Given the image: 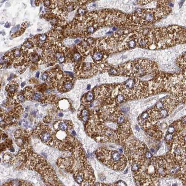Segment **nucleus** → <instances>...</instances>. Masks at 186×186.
Returning a JSON list of instances; mask_svg holds the SVG:
<instances>
[{"label": "nucleus", "mask_w": 186, "mask_h": 186, "mask_svg": "<svg viewBox=\"0 0 186 186\" xmlns=\"http://www.w3.org/2000/svg\"><path fill=\"white\" fill-rule=\"evenodd\" d=\"M32 184L26 181L22 180H13L10 182H7L3 186H32Z\"/></svg>", "instance_id": "a211bd4d"}, {"label": "nucleus", "mask_w": 186, "mask_h": 186, "mask_svg": "<svg viewBox=\"0 0 186 186\" xmlns=\"http://www.w3.org/2000/svg\"><path fill=\"white\" fill-rule=\"evenodd\" d=\"M110 64L103 62L99 64L92 63L76 64L75 65L76 75L79 78H88L92 77L98 72L107 71Z\"/></svg>", "instance_id": "6e6552de"}, {"label": "nucleus", "mask_w": 186, "mask_h": 186, "mask_svg": "<svg viewBox=\"0 0 186 186\" xmlns=\"http://www.w3.org/2000/svg\"><path fill=\"white\" fill-rule=\"evenodd\" d=\"M167 131H168V133H174L175 132V128L172 125H171L168 128V130H167Z\"/></svg>", "instance_id": "c85d7f7f"}, {"label": "nucleus", "mask_w": 186, "mask_h": 186, "mask_svg": "<svg viewBox=\"0 0 186 186\" xmlns=\"http://www.w3.org/2000/svg\"><path fill=\"white\" fill-rule=\"evenodd\" d=\"M29 25L28 22H24L22 24V26L20 28V29L18 30L17 32H15L12 35V37H18V36H21L23 34L24 31H25V29L27 28L28 27V25Z\"/></svg>", "instance_id": "aec40b11"}, {"label": "nucleus", "mask_w": 186, "mask_h": 186, "mask_svg": "<svg viewBox=\"0 0 186 186\" xmlns=\"http://www.w3.org/2000/svg\"><path fill=\"white\" fill-rule=\"evenodd\" d=\"M164 152H165V150H164V148L163 147L161 148V149H160L159 151H158V153L159 154H163L164 153Z\"/></svg>", "instance_id": "c9c22d12"}, {"label": "nucleus", "mask_w": 186, "mask_h": 186, "mask_svg": "<svg viewBox=\"0 0 186 186\" xmlns=\"http://www.w3.org/2000/svg\"><path fill=\"white\" fill-rule=\"evenodd\" d=\"M49 79V74L48 71L43 72L41 76V79L44 82H47Z\"/></svg>", "instance_id": "bb28decb"}, {"label": "nucleus", "mask_w": 186, "mask_h": 186, "mask_svg": "<svg viewBox=\"0 0 186 186\" xmlns=\"http://www.w3.org/2000/svg\"><path fill=\"white\" fill-rule=\"evenodd\" d=\"M39 75H40V72L39 71H37L36 73V77H37V78L39 77Z\"/></svg>", "instance_id": "ea45409f"}, {"label": "nucleus", "mask_w": 186, "mask_h": 186, "mask_svg": "<svg viewBox=\"0 0 186 186\" xmlns=\"http://www.w3.org/2000/svg\"><path fill=\"white\" fill-rule=\"evenodd\" d=\"M3 162L6 164L12 165L15 162V157L12 153H6L2 156Z\"/></svg>", "instance_id": "f3484780"}, {"label": "nucleus", "mask_w": 186, "mask_h": 186, "mask_svg": "<svg viewBox=\"0 0 186 186\" xmlns=\"http://www.w3.org/2000/svg\"><path fill=\"white\" fill-rule=\"evenodd\" d=\"M51 120H52V118L51 116H47L43 119V122L45 124H47V123L50 122Z\"/></svg>", "instance_id": "c756f323"}, {"label": "nucleus", "mask_w": 186, "mask_h": 186, "mask_svg": "<svg viewBox=\"0 0 186 186\" xmlns=\"http://www.w3.org/2000/svg\"><path fill=\"white\" fill-rule=\"evenodd\" d=\"M5 27H6V28H9L10 27V24H9V22H7V23H6V24H5Z\"/></svg>", "instance_id": "4c0bfd02"}, {"label": "nucleus", "mask_w": 186, "mask_h": 186, "mask_svg": "<svg viewBox=\"0 0 186 186\" xmlns=\"http://www.w3.org/2000/svg\"><path fill=\"white\" fill-rule=\"evenodd\" d=\"M95 154L101 163L115 171H123L127 165L126 157L116 150L102 147L98 149Z\"/></svg>", "instance_id": "39448f33"}, {"label": "nucleus", "mask_w": 186, "mask_h": 186, "mask_svg": "<svg viewBox=\"0 0 186 186\" xmlns=\"http://www.w3.org/2000/svg\"><path fill=\"white\" fill-rule=\"evenodd\" d=\"M114 185H117V186H126V184L124 181H120L119 182H117V184Z\"/></svg>", "instance_id": "f704fd0d"}, {"label": "nucleus", "mask_w": 186, "mask_h": 186, "mask_svg": "<svg viewBox=\"0 0 186 186\" xmlns=\"http://www.w3.org/2000/svg\"><path fill=\"white\" fill-rule=\"evenodd\" d=\"M135 130H136V131H137V132H139L140 131V128L139 127L138 125H135Z\"/></svg>", "instance_id": "e433bc0d"}, {"label": "nucleus", "mask_w": 186, "mask_h": 186, "mask_svg": "<svg viewBox=\"0 0 186 186\" xmlns=\"http://www.w3.org/2000/svg\"><path fill=\"white\" fill-rule=\"evenodd\" d=\"M71 133H72V135H74H74H76V132H75V131H74V130H73V131H72Z\"/></svg>", "instance_id": "49530a36"}, {"label": "nucleus", "mask_w": 186, "mask_h": 186, "mask_svg": "<svg viewBox=\"0 0 186 186\" xmlns=\"http://www.w3.org/2000/svg\"><path fill=\"white\" fill-rule=\"evenodd\" d=\"M8 135H6V134L4 133L3 131H2V129H1V140L5 141L6 140L8 139Z\"/></svg>", "instance_id": "cd10ccee"}, {"label": "nucleus", "mask_w": 186, "mask_h": 186, "mask_svg": "<svg viewBox=\"0 0 186 186\" xmlns=\"http://www.w3.org/2000/svg\"><path fill=\"white\" fill-rule=\"evenodd\" d=\"M53 133L51 128L45 123H40L32 131V135H36L47 145L52 146Z\"/></svg>", "instance_id": "1a4fd4ad"}, {"label": "nucleus", "mask_w": 186, "mask_h": 186, "mask_svg": "<svg viewBox=\"0 0 186 186\" xmlns=\"http://www.w3.org/2000/svg\"><path fill=\"white\" fill-rule=\"evenodd\" d=\"M25 84H26V83L25 82H22V83H21V84L22 88H23L25 86Z\"/></svg>", "instance_id": "58836bf2"}, {"label": "nucleus", "mask_w": 186, "mask_h": 186, "mask_svg": "<svg viewBox=\"0 0 186 186\" xmlns=\"http://www.w3.org/2000/svg\"><path fill=\"white\" fill-rule=\"evenodd\" d=\"M16 159L24 167L37 172L47 186H62L54 169L43 156L34 153L29 145L22 148L16 155Z\"/></svg>", "instance_id": "f03ea898"}, {"label": "nucleus", "mask_w": 186, "mask_h": 186, "mask_svg": "<svg viewBox=\"0 0 186 186\" xmlns=\"http://www.w3.org/2000/svg\"><path fill=\"white\" fill-rule=\"evenodd\" d=\"M32 132L29 130L19 129L14 134L15 140L16 145L21 148L29 146L31 140Z\"/></svg>", "instance_id": "9d476101"}, {"label": "nucleus", "mask_w": 186, "mask_h": 186, "mask_svg": "<svg viewBox=\"0 0 186 186\" xmlns=\"http://www.w3.org/2000/svg\"><path fill=\"white\" fill-rule=\"evenodd\" d=\"M182 73H183L184 75H186V68L184 70L182 71Z\"/></svg>", "instance_id": "a18cd8bd"}, {"label": "nucleus", "mask_w": 186, "mask_h": 186, "mask_svg": "<svg viewBox=\"0 0 186 186\" xmlns=\"http://www.w3.org/2000/svg\"><path fill=\"white\" fill-rule=\"evenodd\" d=\"M87 9L86 8L82 7L79 8L78 10V15L77 16L78 17H83L87 14Z\"/></svg>", "instance_id": "5701e85b"}, {"label": "nucleus", "mask_w": 186, "mask_h": 186, "mask_svg": "<svg viewBox=\"0 0 186 186\" xmlns=\"http://www.w3.org/2000/svg\"><path fill=\"white\" fill-rule=\"evenodd\" d=\"M138 47L146 49H164L186 43V29L177 25L140 28Z\"/></svg>", "instance_id": "f257e3e1"}, {"label": "nucleus", "mask_w": 186, "mask_h": 186, "mask_svg": "<svg viewBox=\"0 0 186 186\" xmlns=\"http://www.w3.org/2000/svg\"><path fill=\"white\" fill-rule=\"evenodd\" d=\"M91 86L90 84H88V85H87V90H90V89H91Z\"/></svg>", "instance_id": "c03bdc74"}, {"label": "nucleus", "mask_w": 186, "mask_h": 186, "mask_svg": "<svg viewBox=\"0 0 186 186\" xmlns=\"http://www.w3.org/2000/svg\"><path fill=\"white\" fill-rule=\"evenodd\" d=\"M80 42V40H79V39H78V40H76L75 41H74V43H79Z\"/></svg>", "instance_id": "37998d69"}, {"label": "nucleus", "mask_w": 186, "mask_h": 186, "mask_svg": "<svg viewBox=\"0 0 186 186\" xmlns=\"http://www.w3.org/2000/svg\"><path fill=\"white\" fill-rule=\"evenodd\" d=\"M164 107V103L162 101H160L159 102H157L155 106H154L153 108L157 111L161 110Z\"/></svg>", "instance_id": "393cba45"}, {"label": "nucleus", "mask_w": 186, "mask_h": 186, "mask_svg": "<svg viewBox=\"0 0 186 186\" xmlns=\"http://www.w3.org/2000/svg\"><path fill=\"white\" fill-rule=\"evenodd\" d=\"M165 140L167 144L171 145L173 144L174 140V136L172 133H168L165 136Z\"/></svg>", "instance_id": "4be33fe9"}, {"label": "nucleus", "mask_w": 186, "mask_h": 186, "mask_svg": "<svg viewBox=\"0 0 186 186\" xmlns=\"http://www.w3.org/2000/svg\"><path fill=\"white\" fill-rule=\"evenodd\" d=\"M8 111L1 109V120L4 121L9 126L17 125L18 120L22 115L24 109L21 103L15 98L8 99L5 105Z\"/></svg>", "instance_id": "0eeeda50"}, {"label": "nucleus", "mask_w": 186, "mask_h": 186, "mask_svg": "<svg viewBox=\"0 0 186 186\" xmlns=\"http://www.w3.org/2000/svg\"><path fill=\"white\" fill-rule=\"evenodd\" d=\"M53 134L52 146L64 151L73 152L82 146L81 143L71 133L64 131H55Z\"/></svg>", "instance_id": "423d86ee"}, {"label": "nucleus", "mask_w": 186, "mask_h": 186, "mask_svg": "<svg viewBox=\"0 0 186 186\" xmlns=\"http://www.w3.org/2000/svg\"><path fill=\"white\" fill-rule=\"evenodd\" d=\"M22 92L25 96L26 100H31V101L32 100V97L35 93V91L33 90L32 87H26L23 89V90H22Z\"/></svg>", "instance_id": "6ab92c4d"}, {"label": "nucleus", "mask_w": 186, "mask_h": 186, "mask_svg": "<svg viewBox=\"0 0 186 186\" xmlns=\"http://www.w3.org/2000/svg\"><path fill=\"white\" fill-rule=\"evenodd\" d=\"M171 8L157 5L156 9H139L129 15L130 25L133 27H141L150 25L169 14Z\"/></svg>", "instance_id": "20e7f679"}, {"label": "nucleus", "mask_w": 186, "mask_h": 186, "mask_svg": "<svg viewBox=\"0 0 186 186\" xmlns=\"http://www.w3.org/2000/svg\"><path fill=\"white\" fill-rule=\"evenodd\" d=\"M149 117V113L148 112H143L140 115V120H142V121H145V120H147L148 118Z\"/></svg>", "instance_id": "a878e982"}, {"label": "nucleus", "mask_w": 186, "mask_h": 186, "mask_svg": "<svg viewBox=\"0 0 186 186\" xmlns=\"http://www.w3.org/2000/svg\"><path fill=\"white\" fill-rule=\"evenodd\" d=\"M19 84L15 81H12L10 82L6 87V91L7 92V98L11 99L14 98L16 96L18 92Z\"/></svg>", "instance_id": "4468645a"}, {"label": "nucleus", "mask_w": 186, "mask_h": 186, "mask_svg": "<svg viewBox=\"0 0 186 186\" xmlns=\"http://www.w3.org/2000/svg\"><path fill=\"white\" fill-rule=\"evenodd\" d=\"M150 151H151V153H155V151L154 149H153V148H151V149H150Z\"/></svg>", "instance_id": "a19ab883"}, {"label": "nucleus", "mask_w": 186, "mask_h": 186, "mask_svg": "<svg viewBox=\"0 0 186 186\" xmlns=\"http://www.w3.org/2000/svg\"><path fill=\"white\" fill-rule=\"evenodd\" d=\"M7 149V146H6L5 143H1V152H2V151H5V150H6Z\"/></svg>", "instance_id": "473e14b6"}, {"label": "nucleus", "mask_w": 186, "mask_h": 186, "mask_svg": "<svg viewBox=\"0 0 186 186\" xmlns=\"http://www.w3.org/2000/svg\"><path fill=\"white\" fill-rule=\"evenodd\" d=\"M22 116L23 118H27V116H28V114H27V113H24V114H23V115H22Z\"/></svg>", "instance_id": "79ce46f5"}, {"label": "nucleus", "mask_w": 186, "mask_h": 186, "mask_svg": "<svg viewBox=\"0 0 186 186\" xmlns=\"http://www.w3.org/2000/svg\"><path fill=\"white\" fill-rule=\"evenodd\" d=\"M117 76L141 78L147 76H155L158 71L157 63L148 59H139L115 66Z\"/></svg>", "instance_id": "7ed1b4c3"}, {"label": "nucleus", "mask_w": 186, "mask_h": 186, "mask_svg": "<svg viewBox=\"0 0 186 186\" xmlns=\"http://www.w3.org/2000/svg\"><path fill=\"white\" fill-rule=\"evenodd\" d=\"M89 107L84 106L83 105H81L78 110V119L81 121L84 122V124L88 121L89 119V115L90 113V110Z\"/></svg>", "instance_id": "2eb2a0df"}, {"label": "nucleus", "mask_w": 186, "mask_h": 186, "mask_svg": "<svg viewBox=\"0 0 186 186\" xmlns=\"http://www.w3.org/2000/svg\"><path fill=\"white\" fill-rule=\"evenodd\" d=\"M90 55L94 63L99 64L104 62L109 54L102 47L95 45L91 49Z\"/></svg>", "instance_id": "9b49d317"}, {"label": "nucleus", "mask_w": 186, "mask_h": 186, "mask_svg": "<svg viewBox=\"0 0 186 186\" xmlns=\"http://www.w3.org/2000/svg\"><path fill=\"white\" fill-rule=\"evenodd\" d=\"M20 29V25H17L16 26H15L13 27V28L11 29V33H15V32L18 31L19 29Z\"/></svg>", "instance_id": "7c9ffc66"}, {"label": "nucleus", "mask_w": 186, "mask_h": 186, "mask_svg": "<svg viewBox=\"0 0 186 186\" xmlns=\"http://www.w3.org/2000/svg\"><path fill=\"white\" fill-rule=\"evenodd\" d=\"M172 119H170V120H169L168 121V123H169V124H170V123H172Z\"/></svg>", "instance_id": "09e8293b"}, {"label": "nucleus", "mask_w": 186, "mask_h": 186, "mask_svg": "<svg viewBox=\"0 0 186 186\" xmlns=\"http://www.w3.org/2000/svg\"><path fill=\"white\" fill-rule=\"evenodd\" d=\"M59 115L60 117H62V116H63V114L62 112H60V113H59Z\"/></svg>", "instance_id": "de8ad7c7"}, {"label": "nucleus", "mask_w": 186, "mask_h": 186, "mask_svg": "<svg viewBox=\"0 0 186 186\" xmlns=\"http://www.w3.org/2000/svg\"><path fill=\"white\" fill-rule=\"evenodd\" d=\"M94 99V95L93 91H89L82 97L81 102L82 105L89 108V105Z\"/></svg>", "instance_id": "dca6fc26"}, {"label": "nucleus", "mask_w": 186, "mask_h": 186, "mask_svg": "<svg viewBox=\"0 0 186 186\" xmlns=\"http://www.w3.org/2000/svg\"><path fill=\"white\" fill-rule=\"evenodd\" d=\"M21 124L22 126H23V127H26V126H28L29 122L27 120H23L22 121L21 124Z\"/></svg>", "instance_id": "72a5a7b5"}, {"label": "nucleus", "mask_w": 186, "mask_h": 186, "mask_svg": "<svg viewBox=\"0 0 186 186\" xmlns=\"http://www.w3.org/2000/svg\"><path fill=\"white\" fill-rule=\"evenodd\" d=\"M16 98L20 103L24 102L26 101V98H25V96H24V94L22 92V91L17 93V95H16Z\"/></svg>", "instance_id": "b1692460"}, {"label": "nucleus", "mask_w": 186, "mask_h": 186, "mask_svg": "<svg viewBox=\"0 0 186 186\" xmlns=\"http://www.w3.org/2000/svg\"><path fill=\"white\" fill-rule=\"evenodd\" d=\"M5 145H6V146L7 147L8 149L11 152H14L15 149L13 147V141L12 140L10 139H8L6 140L5 141Z\"/></svg>", "instance_id": "412c9836"}, {"label": "nucleus", "mask_w": 186, "mask_h": 186, "mask_svg": "<svg viewBox=\"0 0 186 186\" xmlns=\"http://www.w3.org/2000/svg\"><path fill=\"white\" fill-rule=\"evenodd\" d=\"M145 157L147 159H149L153 157V154H152L151 152H150L148 151H147L145 153Z\"/></svg>", "instance_id": "2f4dec72"}, {"label": "nucleus", "mask_w": 186, "mask_h": 186, "mask_svg": "<svg viewBox=\"0 0 186 186\" xmlns=\"http://www.w3.org/2000/svg\"><path fill=\"white\" fill-rule=\"evenodd\" d=\"M55 131H64L72 132L73 124L70 120H59L54 123L53 125Z\"/></svg>", "instance_id": "ddd939ff"}, {"label": "nucleus", "mask_w": 186, "mask_h": 186, "mask_svg": "<svg viewBox=\"0 0 186 186\" xmlns=\"http://www.w3.org/2000/svg\"><path fill=\"white\" fill-rule=\"evenodd\" d=\"M74 79L71 77L64 76L57 86V89L61 92H66L70 91L73 88Z\"/></svg>", "instance_id": "f8f14e48"}]
</instances>
